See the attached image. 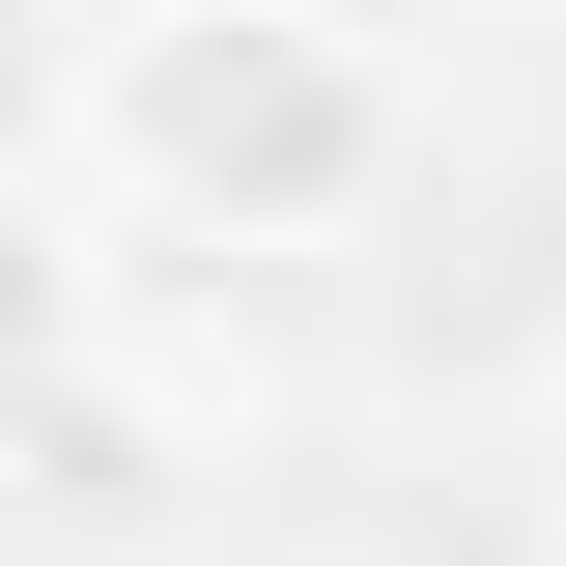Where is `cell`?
Segmentation results:
<instances>
[{"label":"cell","instance_id":"cell-1","mask_svg":"<svg viewBox=\"0 0 566 566\" xmlns=\"http://www.w3.org/2000/svg\"><path fill=\"white\" fill-rule=\"evenodd\" d=\"M85 142H114L170 227H227V255H312V227H368V170H397V85H368L312 0H170V29H114Z\"/></svg>","mask_w":566,"mask_h":566},{"label":"cell","instance_id":"cell-2","mask_svg":"<svg viewBox=\"0 0 566 566\" xmlns=\"http://www.w3.org/2000/svg\"><path fill=\"white\" fill-rule=\"evenodd\" d=\"M29 482H57L85 538L142 510V397H114V340H57V368H29Z\"/></svg>","mask_w":566,"mask_h":566},{"label":"cell","instance_id":"cell-3","mask_svg":"<svg viewBox=\"0 0 566 566\" xmlns=\"http://www.w3.org/2000/svg\"><path fill=\"white\" fill-rule=\"evenodd\" d=\"M57 29H170V0H57Z\"/></svg>","mask_w":566,"mask_h":566}]
</instances>
